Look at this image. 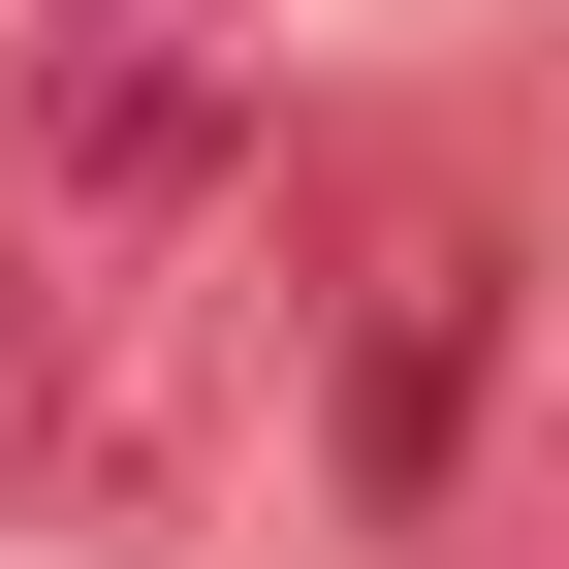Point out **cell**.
I'll list each match as a JSON object with an SVG mask.
<instances>
[{"instance_id": "cell-1", "label": "cell", "mask_w": 569, "mask_h": 569, "mask_svg": "<svg viewBox=\"0 0 569 569\" xmlns=\"http://www.w3.org/2000/svg\"><path fill=\"white\" fill-rule=\"evenodd\" d=\"M222 159H253V0H32V63H0L32 253H222Z\"/></svg>"}, {"instance_id": "cell-2", "label": "cell", "mask_w": 569, "mask_h": 569, "mask_svg": "<svg viewBox=\"0 0 569 569\" xmlns=\"http://www.w3.org/2000/svg\"><path fill=\"white\" fill-rule=\"evenodd\" d=\"M284 317H317V475L380 538H443L475 507V411H507V317H538L507 222H475L443 159H380V190H348V284H284Z\"/></svg>"}]
</instances>
